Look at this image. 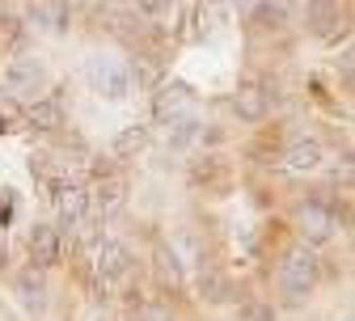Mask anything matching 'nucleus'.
I'll return each mask as SVG.
<instances>
[{
	"label": "nucleus",
	"instance_id": "ddd939ff",
	"mask_svg": "<svg viewBox=\"0 0 355 321\" xmlns=\"http://www.w3.org/2000/svg\"><path fill=\"white\" fill-rule=\"evenodd\" d=\"M127 199V182L123 177H102L98 186H94V211L98 216H114Z\"/></svg>",
	"mask_w": 355,
	"mask_h": 321
},
{
	"label": "nucleus",
	"instance_id": "0eeeda50",
	"mask_svg": "<svg viewBox=\"0 0 355 321\" xmlns=\"http://www.w3.org/2000/svg\"><path fill=\"white\" fill-rule=\"evenodd\" d=\"M127 270H131V254H127L119 241H110V237L94 241V275H98L102 284H114V279H123Z\"/></svg>",
	"mask_w": 355,
	"mask_h": 321
},
{
	"label": "nucleus",
	"instance_id": "f03ea898",
	"mask_svg": "<svg viewBox=\"0 0 355 321\" xmlns=\"http://www.w3.org/2000/svg\"><path fill=\"white\" fill-rule=\"evenodd\" d=\"M85 80H89V89H94L98 98H106V102H123V98L131 94V68H127L123 60L106 55V51H98V55L85 60Z\"/></svg>",
	"mask_w": 355,
	"mask_h": 321
},
{
	"label": "nucleus",
	"instance_id": "a211bd4d",
	"mask_svg": "<svg viewBox=\"0 0 355 321\" xmlns=\"http://www.w3.org/2000/svg\"><path fill=\"white\" fill-rule=\"evenodd\" d=\"M42 30H51V34H60L64 30V5H47V0H42V5H34V13H30Z\"/></svg>",
	"mask_w": 355,
	"mask_h": 321
},
{
	"label": "nucleus",
	"instance_id": "20e7f679",
	"mask_svg": "<svg viewBox=\"0 0 355 321\" xmlns=\"http://www.w3.org/2000/svg\"><path fill=\"white\" fill-rule=\"evenodd\" d=\"M153 119L165 123V127H178V123H191L195 119V98L187 85H161L157 98H153Z\"/></svg>",
	"mask_w": 355,
	"mask_h": 321
},
{
	"label": "nucleus",
	"instance_id": "393cba45",
	"mask_svg": "<svg viewBox=\"0 0 355 321\" xmlns=\"http://www.w3.org/2000/svg\"><path fill=\"white\" fill-rule=\"evenodd\" d=\"M0 270H5V245H0Z\"/></svg>",
	"mask_w": 355,
	"mask_h": 321
},
{
	"label": "nucleus",
	"instance_id": "aec40b11",
	"mask_svg": "<svg viewBox=\"0 0 355 321\" xmlns=\"http://www.w3.org/2000/svg\"><path fill=\"white\" fill-rule=\"evenodd\" d=\"M5 131H17V110H13V106H9V110L0 106V135H5Z\"/></svg>",
	"mask_w": 355,
	"mask_h": 321
},
{
	"label": "nucleus",
	"instance_id": "b1692460",
	"mask_svg": "<svg viewBox=\"0 0 355 321\" xmlns=\"http://www.w3.org/2000/svg\"><path fill=\"white\" fill-rule=\"evenodd\" d=\"M233 5H237V9H250V5H254V0H233Z\"/></svg>",
	"mask_w": 355,
	"mask_h": 321
},
{
	"label": "nucleus",
	"instance_id": "9b49d317",
	"mask_svg": "<svg viewBox=\"0 0 355 321\" xmlns=\"http://www.w3.org/2000/svg\"><path fill=\"white\" fill-rule=\"evenodd\" d=\"M322 161H326V153H322L318 140H296V144L284 153V165H288L292 173H313V169H322Z\"/></svg>",
	"mask_w": 355,
	"mask_h": 321
},
{
	"label": "nucleus",
	"instance_id": "4be33fe9",
	"mask_svg": "<svg viewBox=\"0 0 355 321\" xmlns=\"http://www.w3.org/2000/svg\"><path fill=\"white\" fill-rule=\"evenodd\" d=\"M343 72H347V76H355V47L343 55Z\"/></svg>",
	"mask_w": 355,
	"mask_h": 321
},
{
	"label": "nucleus",
	"instance_id": "39448f33",
	"mask_svg": "<svg viewBox=\"0 0 355 321\" xmlns=\"http://www.w3.org/2000/svg\"><path fill=\"white\" fill-rule=\"evenodd\" d=\"M47 80V68H42V60L38 55H13L9 64H5V89L13 98H30V94H38V85Z\"/></svg>",
	"mask_w": 355,
	"mask_h": 321
},
{
	"label": "nucleus",
	"instance_id": "6e6552de",
	"mask_svg": "<svg viewBox=\"0 0 355 321\" xmlns=\"http://www.w3.org/2000/svg\"><path fill=\"white\" fill-rule=\"evenodd\" d=\"M304 21H309V30H313L318 38H334L338 26H343V9L334 5V0H309Z\"/></svg>",
	"mask_w": 355,
	"mask_h": 321
},
{
	"label": "nucleus",
	"instance_id": "412c9836",
	"mask_svg": "<svg viewBox=\"0 0 355 321\" xmlns=\"http://www.w3.org/2000/svg\"><path fill=\"white\" fill-rule=\"evenodd\" d=\"M136 5H140V13H153V17H157V13L169 9V0H136Z\"/></svg>",
	"mask_w": 355,
	"mask_h": 321
},
{
	"label": "nucleus",
	"instance_id": "a878e982",
	"mask_svg": "<svg viewBox=\"0 0 355 321\" xmlns=\"http://www.w3.org/2000/svg\"><path fill=\"white\" fill-rule=\"evenodd\" d=\"M343 321H355V313H351V317H343Z\"/></svg>",
	"mask_w": 355,
	"mask_h": 321
},
{
	"label": "nucleus",
	"instance_id": "5701e85b",
	"mask_svg": "<svg viewBox=\"0 0 355 321\" xmlns=\"http://www.w3.org/2000/svg\"><path fill=\"white\" fill-rule=\"evenodd\" d=\"M144 321H173V317H169L165 309H148V313H144Z\"/></svg>",
	"mask_w": 355,
	"mask_h": 321
},
{
	"label": "nucleus",
	"instance_id": "9d476101",
	"mask_svg": "<svg viewBox=\"0 0 355 321\" xmlns=\"http://www.w3.org/2000/svg\"><path fill=\"white\" fill-rule=\"evenodd\" d=\"M30 258H34V266H55L60 262V233H55V224H34L30 228Z\"/></svg>",
	"mask_w": 355,
	"mask_h": 321
},
{
	"label": "nucleus",
	"instance_id": "f8f14e48",
	"mask_svg": "<svg viewBox=\"0 0 355 321\" xmlns=\"http://www.w3.org/2000/svg\"><path fill=\"white\" fill-rule=\"evenodd\" d=\"M26 123L34 131H60L64 127V106L55 98H42V102H30L26 106Z\"/></svg>",
	"mask_w": 355,
	"mask_h": 321
},
{
	"label": "nucleus",
	"instance_id": "f3484780",
	"mask_svg": "<svg viewBox=\"0 0 355 321\" xmlns=\"http://www.w3.org/2000/svg\"><path fill=\"white\" fill-rule=\"evenodd\" d=\"M17 292H21L26 309H42V279H38V266H34V270H26L21 279H17Z\"/></svg>",
	"mask_w": 355,
	"mask_h": 321
},
{
	"label": "nucleus",
	"instance_id": "1a4fd4ad",
	"mask_svg": "<svg viewBox=\"0 0 355 321\" xmlns=\"http://www.w3.org/2000/svg\"><path fill=\"white\" fill-rule=\"evenodd\" d=\"M233 110L245 119V123H258V119H266V110H271V94H266L262 85H241L237 94H233Z\"/></svg>",
	"mask_w": 355,
	"mask_h": 321
},
{
	"label": "nucleus",
	"instance_id": "4468645a",
	"mask_svg": "<svg viewBox=\"0 0 355 321\" xmlns=\"http://www.w3.org/2000/svg\"><path fill=\"white\" fill-rule=\"evenodd\" d=\"M148 140H153V131L148 127H123L119 135H114V144H110V153L114 157H136V153H144L148 148Z\"/></svg>",
	"mask_w": 355,
	"mask_h": 321
},
{
	"label": "nucleus",
	"instance_id": "7ed1b4c3",
	"mask_svg": "<svg viewBox=\"0 0 355 321\" xmlns=\"http://www.w3.org/2000/svg\"><path fill=\"white\" fill-rule=\"evenodd\" d=\"M292 224H296V233L304 237V245H326V241L338 237V228H343L338 224V211L330 203H322V199L300 203L296 216H292Z\"/></svg>",
	"mask_w": 355,
	"mask_h": 321
},
{
	"label": "nucleus",
	"instance_id": "f257e3e1",
	"mask_svg": "<svg viewBox=\"0 0 355 321\" xmlns=\"http://www.w3.org/2000/svg\"><path fill=\"white\" fill-rule=\"evenodd\" d=\"M318 288V258L313 245H296L292 254H284L279 262V292L284 304H304V296Z\"/></svg>",
	"mask_w": 355,
	"mask_h": 321
},
{
	"label": "nucleus",
	"instance_id": "dca6fc26",
	"mask_svg": "<svg viewBox=\"0 0 355 321\" xmlns=\"http://www.w3.org/2000/svg\"><path fill=\"white\" fill-rule=\"evenodd\" d=\"M157 275H161L165 288H178V284H182V262H178V254H173L169 245L157 250Z\"/></svg>",
	"mask_w": 355,
	"mask_h": 321
},
{
	"label": "nucleus",
	"instance_id": "6ab92c4d",
	"mask_svg": "<svg viewBox=\"0 0 355 321\" xmlns=\"http://www.w3.org/2000/svg\"><path fill=\"white\" fill-rule=\"evenodd\" d=\"M237 321H275V309L262 304V300H250V304L237 309Z\"/></svg>",
	"mask_w": 355,
	"mask_h": 321
},
{
	"label": "nucleus",
	"instance_id": "2eb2a0df",
	"mask_svg": "<svg viewBox=\"0 0 355 321\" xmlns=\"http://www.w3.org/2000/svg\"><path fill=\"white\" fill-rule=\"evenodd\" d=\"M292 9H296V0H258V21L279 30V26L292 17Z\"/></svg>",
	"mask_w": 355,
	"mask_h": 321
},
{
	"label": "nucleus",
	"instance_id": "423d86ee",
	"mask_svg": "<svg viewBox=\"0 0 355 321\" xmlns=\"http://www.w3.org/2000/svg\"><path fill=\"white\" fill-rule=\"evenodd\" d=\"M51 203H55L60 224H64V228H76L89 211H94V191H85L80 182H60L55 195H51Z\"/></svg>",
	"mask_w": 355,
	"mask_h": 321
}]
</instances>
